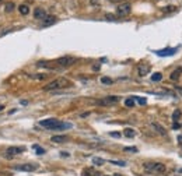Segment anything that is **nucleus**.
<instances>
[{
  "label": "nucleus",
  "mask_w": 182,
  "mask_h": 176,
  "mask_svg": "<svg viewBox=\"0 0 182 176\" xmlns=\"http://www.w3.org/2000/svg\"><path fill=\"white\" fill-rule=\"evenodd\" d=\"M24 150H25L24 147H8L7 150H6V157L13 158V157H16V155L24 153Z\"/></svg>",
  "instance_id": "8"
},
{
  "label": "nucleus",
  "mask_w": 182,
  "mask_h": 176,
  "mask_svg": "<svg viewBox=\"0 0 182 176\" xmlns=\"http://www.w3.org/2000/svg\"><path fill=\"white\" fill-rule=\"evenodd\" d=\"M178 48H167V49H161V50H156L154 53H157L159 56L164 58V56H172L174 53H177Z\"/></svg>",
  "instance_id": "9"
},
{
  "label": "nucleus",
  "mask_w": 182,
  "mask_h": 176,
  "mask_svg": "<svg viewBox=\"0 0 182 176\" xmlns=\"http://www.w3.org/2000/svg\"><path fill=\"white\" fill-rule=\"evenodd\" d=\"M121 101V98L116 97V95H109V97H105V98H101V99L97 101V105L100 106H111V105H115Z\"/></svg>",
  "instance_id": "4"
},
{
  "label": "nucleus",
  "mask_w": 182,
  "mask_h": 176,
  "mask_svg": "<svg viewBox=\"0 0 182 176\" xmlns=\"http://www.w3.org/2000/svg\"><path fill=\"white\" fill-rule=\"evenodd\" d=\"M101 176H107V175H101Z\"/></svg>",
  "instance_id": "37"
},
{
  "label": "nucleus",
  "mask_w": 182,
  "mask_h": 176,
  "mask_svg": "<svg viewBox=\"0 0 182 176\" xmlns=\"http://www.w3.org/2000/svg\"><path fill=\"white\" fill-rule=\"evenodd\" d=\"M56 21H58V18H56L55 16H46V18L42 21V25L44 27H49V25H52V24H55Z\"/></svg>",
  "instance_id": "14"
},
{
  "label": "nucleus",
  "mask_w": 182,
  "mask_h": 176,
  "mask_svg": "<svg viewBox=\"0 0 182 176\" xmlns=\"http://www.w3.org/2000/svg\"><path fill=\"white\" fill-rule=\"evenodd\" d=\"M177 10V7L175 6H168V7H164V11H167V13H169V11H175Z\"/></svg>",
  "instance_id": "28"
},
{
  "label": "nucleus",
  "mask_w": 182,
  "mask_h": 176,
  "mask_svg": "<svg viewBox=\"0 0 182 176\" xmlns=\"http://www.w3.org/2000/svg\"><path fill=\"white\" fill-rule=\"evenodd\" d=\"M111 2H119V0H111Z\"/></svg>",
  "instance_id": "36"
},
{
  "label": "nucleus",
  "mask_w": 182,
  "mask_h": 176,
  "mask_svg": "<svg viewBox=\"0 0 182 176\" xmlns=\"http://www.w3.org/2000/svg\"><path fill=\"white\" fill-rule=\"evenodd\" d=\"M125 105H126V106H129V108L135 106V99H133V97H132V98H127V99L125 101Z\"/></svg>",
  "instance_id": "23"
},
{
  "label": "nucleus",
  "mask_w": 182,
  "mask_h": 176,
  "mask_svg": "<svg viewBox=\"0 0 182 176\" xmlns=\"http://www.w3.org/2000/svg\"><path fill=\"white\" fill-rule=\"evenodd\" d=\"M125 151H130V153H137V148L136 147H125Z\"/></svg>",
  "instance_id": "29"
},
{
  "label": "nucleus",
  "mask_w": 182,
  "mask_h": 176,
  "mask_svg": "<svg viewBox=\"0 0 182 176\" xmlns=\"http://www.w3.org/2000/svg\"><path fill=\"white\" fill-rule=\"evenodd\" d=\"M18 11H20V14H21V16H27V14L29 13L28 4H20L18 6Z\"/></svg>",
  "instance_id": "17"
},
{
  "label": "nucleus",
  "mask_w": 182,
  "mask_h": 176,
  "mask_svg": "<svg viewBox=\"0 0 182 176\" xmlns=\"http://www.w3.org/2000/svg\"><path fill=\"white\" fill-rule=\"evenodd\" d=\"M3 109H4V105H0V112H2Z\"/></svg>",
  "instance_id": "35"
},
{
  "label": "nucleus",
  "mask_w": 182,
  "mask_h": 176,
  "mask_svg": "<svg viewBox=\"0 0 182 176\" xmlns=\"http://www.w3.org/2000/svg\"><path fill=\"white\" fill-rule=\"evenodd\" d=\"M133 99H136L140 105H146V103H147V99H146V98H142V97H133Z\"/></svg>",
  "instance_id": "24"
},
{
  "label": "nucleus",
  "mask_w": 182,
  "mask_h": 176,
  "mask_svg": "<svg viewBox=\"0 0 182 176\" xmlns=\"http://www.w3.org/2000/svg\"><path fill=\"white\" fill-rule=\"evenodd\" d=\"M123 134L127 137V138H132V137L136 136V132H135V129H130V127H127V129L123 130Z\"/></svg>",
  "instance_id": "18"
},
{
  "label": "nucleus",
  "mask_w": 182,
  "mask_h": 176,
  "mask_svg": "<svg viewBox=\"0 0 182 176\" xmlns=\"http://www.w3.org/2000/svg\"><path fill=\"white\" fill-rule=\"evenodd\" d=\"M181 74H182V67H178L177 70H174V71H172V73H171L169 78H171L172 81H177V80L181 77Z\"/></svg>",
  "instance_id": "16"
},
{
  "label": "nucleus",
  "mask_w": 182,
  "mask_h": 176,
  "mask_svg": "<svg viewBox=\"0 0 182 176\" xmlns=\"http://www.w3.org/2000/svg\"><path fill=\"white\" fill-rule=\"evenodd\" d=\"M0 2H2V0H0Z\"/></svg>",
  "instance_id": "38"
},
{
  "label": "nucleus",
  "mask_w": 182,
  "mask_h": 176,
  "mask_svg": "<svg viewBox=\"0 0 182 176\" xmlns=\"http://www.w3.org/2000/svg\"><path fill=\"white\" fill-rule=\"evenodd\" d=\"M34 148H35V151H37L38 155H44V154H45V150H44V148H41V147H38V145H34Z\"/></svg>",
  "instance_id": "26"
},
{
  "label": "nucleus",
  "mask_w": 182,
  "mask_h": 176,
  "mask_svg": "<svg viewBox=\"0 0 182 176\" xmlns=\"http://www.w3.org/2000/svg\"><path fill=\"white\" fill-rule=\"evenodd\" d=\"M175 89H177V91H179L181 94H182V87H179V85H175Z\"/></svg>",
  "instance_id": "32"
},
{
  "label": "nucleus",
  "mask_w": 182,
  "mask_h": 176,
  "mask_svg": "<svg viewBox=\"0 0 182 176\" xmlns=\"http://www.w3.org/2000/svg\"><path fill=\"white\" fill-rule=\"evenodd\" d=\"M50 141L56 143V144H62V143L69 141V137L67 136H53L52 138H50Z\"/></svg>",
  "instance_id": "12"
},
{
  "label": "nucleus",
  "mask_w": 182,
  "mask_h": 176,
  "mask_svg": "<svg viewBox=\"0 0 182 176\" xmlns=\"http://www.w3.org/2000/svg\"><path fill=\"white\" fill-rule=\"evenodd\" d=\"M39 126L45 127V129H49V130H66V129H70L71 124L63 123V122L58 120V119H55V118H50V119H44V120H41Z\"/></svg>",
  "instance_id": "1"
},
{
  "label": "nucleus",
  "mask_w": 182,
  "mask_h": 176,
  "mask_svg": "<svg viewBox=\"0 0 182 176\" xmlns=\"http://www.w3.org/2000/svg\"><path fill=\"white\" fill-rule=\"evenodd\" d=\"M14 7H16V6H14V3H6V6H4V8H6V11H7V13H11V11L14 10Z\"/></svg>",
  "instance_id": "22"
},
{
  "label": "nucleus",
  "mask_w": 182,
  "mask_h": 176,
  "mask_svg": "<svg viewBox=\"0 0 182 176\" xmlns=\"http://www.w3.org/2000/svg\"><path fill=\"white\" fill-rule=\"evenodd\" d=\"M109 134H111L112 137H116V138H118V137H121V134H119V133H114V132H112V133H109Z\"/></svg>",
  "instance_id": "31"
},
{
  "label": "nucleus",
  "mask_w": 182,
  "mask_h": 176,
  "mask_svg": "<svg viewBox=\"0 0 182 176\" xmlns=\"http://www.w3.org/2000/svg\"><path fill=\"white\" fill-rule=\"evenodd\" d=\"M98 172L94 168H84L81 171V176H97Z\"/></svg>",
  "instance_id": "15"
},
{
  "label": "nucleus",
  "mask_w": 182,
  "mask_h": 176,
  "mask_svg": "<svg viewBox=\"0 0 182 176\" xmlns=\"http://www.w3.org/2000/svg\"><path fill=\"white\" fill-rule=\"evenodd\" d=\"M111 163H114V165H119V166H125L126 165V162L125 161H109Z\"/></svg>",
  "instance_id": "27"
},
{
  "label": "nucleus",
  "mask_w": 182,
  "mask_h": 176,
  "mask_svg": "<svg viewBox=\"0 0 182 176\" xmlns=\"http://www.w3.org/2000/svg\"><path fill=\"white\" fill-rule=\"evenodd\" d=\"M143 168H144V171L148 172V173H156V175L164 173V172L167 171V166L161 162H146L144 165H143Z\"/></svg>",
  "instance_id": "3"
},
{
  "label": "nucleus",
  "mask_w": 182,
  "mask_h": 176,
  "mask_svg": "<svg viewBox=\"0 0 182 176\" xmlns=\"http://www.w3.org/2000/svg\"><path fill=\"white\" fill-rule=\"evenodd\" d=\"M14 169L16 171H21V172H34L38 169V165H34V163H21V165H16Z\"/></svg>",
  "instance_id": "7"
},
{
  "label": "nucleus",
  "mask_w": 182,
  "mask_h": 176,
  "mask_svg": "<svg viewBox=\"0 0 182 176\" xmlns=\"http://www.w3.org/2000/svg\"><path fill=\"white\" fill-rule=\"evenodd\" d=\"M60 154H62V157H69L67 153H60Z\"/></svg>",
  "instance_id": "34"
},
{
  "label": "nucleus",
  "mask_w": 182,
  "mask_h": 176,
  "mask_svg": "<svg viewBox=\"0 0 182 176\" xmlns=\"http://www.w3.org/2000/svg\"><path fill=\"white\" fill-rule=\"evenodd\" d=\"M181 115H182V112H181V109H177V110H174V113H172V120H174V122H177V120H179V118H181Z\"/></svg>",
  "instance_id": "20"
},
{
  "label": "nucleus",
  "mask_w": 182,
  "mask_h": 176,
  "mask_svg": "<svg viewBox=\"0 0 182 176\" xmlns=\"http://www.w3.org/2000/svg\"><path fill=\"white\" fill-rule=\"evenodd\" d=\"M92 163L94 165H97V166H101V165H104L105 163V159H102V158H92Z\"/></svg>",
  "instance_id": "19"
},
{
  "label": "nucleus",
  "mask_w": 182,
  "mask_h": 176,
  "mask_svg": "<svg viewBox=\"0 0 182 176\" xmlns=\"http://www.w3.org/2000/svg\"><path fill=\"white\" fill-rule=\"evenodd\" d=\"M151 127H153V129L156 130V132L159 133V134H161V136H165V133H167L165 129H164V127L161 126L160 123H157V122H153V123H151Z\"/></svg>",
  "instance_id": "13"
},
{
  "label": "nucleus",
  "mask_w": 182,
  "mask_h": 176,
  "mask_svg": "<svg viewBox=\"0 0 182 176\" xmlns=\"http://www.w3.org/2000/svg\"><path fill=\"white\" fill-rule=\"evenodd\" d=\"M161 80H163V74L161 73H154L153 76H151V81H161Z\"/></svg>",
  "instance_id": "21"
},
{
  "label": "nucleus",
  "mask_w": 182,
  "mask_h": 176,
  "mask_svg": "<svg viewBox=\"0 0 182 176\" xmlns=\"http://www.w3.org/2000/svg\"><path fill=\"white\" fill-rule=\"evenodd\" d=\"M101 83H102V84H107V85H111L114 81H112L111 78H108V77H102V78H101Z\"/></svg>",
  "instance_id": "25"
},
{
  "label": "nucleus",
  "mask_w": 182,
  "mask_h": 176,
  "mask_svg": "<svg viewBox=\"0 0 182 176\" xmlns=\"http://www.w3.org/2000/svg\"><path fill=\"white\" fill-rule=\"evenodd\" d=\"M71 81H69L67 78H65V77H60V78H56L53 80V81H50L49 84H46L44 89L45 91H55V89H63V88H69L71 87Z\"/></svg>",
  "instance_id": "2"
},
{
  "label": "nucleus",
  "mask_w": 182,
  "mask_h": 176,
  "mask_svg": "<svg viewBox=\"0 0 182 176\" xmlns=\"http://www.w3.org/2000/svg\"><path fill=\"white\" fill-rule=\"evenodd\" d=\"M76 62H77V59L73 58V56H63V58H59L58 60H56V63L60 67H69V66H71V64H74Z\"/></svg>",
  "instance_id": "6"
},
{
  "label": "nucleus",
  "mask_w": 182,
  "mask_h": 176,
  "mask_svg": "<svg viewBox=\"0 0 182 176\" xmlns=\"http://www.w3.org/2000/svg\"><path fill=\"white\" fill-rule=\"evenodd\" d=\"M150 70H151L150 64H146V63L139 64V67H137V71H139V76H140V77L147 76V74L150 73Z\"/></svg>",
  "instance_id": "11"
},
{
  "label": "nucleus",
  "mask_w": 182,
  "mask_h": 176,
  "mask_svg": "<svg viewBox=\"0 0 182 176\" xmlns=\"http://www.w3.org/2000/svg\"><path fill=\"white\" fill-rule=\"evenodd\" d=\"M130 11H132V6H130L129 3H122V4H119L118 7H116V14H118L119 17L129 16Z\"/></svg>",
  "instance_id": "5"
},
{
  "label": "nucleus",
  "mask_w": 182,
  "mask_h": 176,
  "mask_svg": "<svg viewBox=\"0 0 182 176\" xmlns=\"http://www.w3.org/2000/svg\"><path fill=\"white\" fill-rule=\"evenodd\" d=\"M46 11H45V8H42V7H37L34 10V17H35V20H41V21H44V20L46 18Z\"/></svg>",
  "instance_id": "10"
},
{
  "label": "nucleus",
  "mask_w": 182,
  "mask_h": 176,
  "mask_svg": "<svg viewBox=\"0 0 182 176\" xmlns=\"http://www.w3.org/2000/svg\"><path fill=\"white\" fill-rule=\"evenodd\" d=\"M92 70L98 71V70H100V64H97V66H92Z\"/></svg>",
  "instance_id": "33"
},
{
  "label": "nucleus",
  "mask_w": 182,
  "mask_h": 176,
  "mask_svg": "<svg viewBox=\"0 0 182 176\" xmlns=\"http://www.w3.org/2000/svg\"><path fill=\"white\" fill-rule=\"evenodd\" d=\"M105 18L108 20V21H115V17L112 16V14H107V16H105Z\"/></svg>",
  "instance_id": "30"
}]
</instances>
